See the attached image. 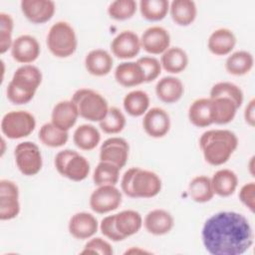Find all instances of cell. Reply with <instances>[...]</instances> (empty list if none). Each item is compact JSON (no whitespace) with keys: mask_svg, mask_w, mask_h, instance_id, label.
<instances>
[{"mask_svg":"<svg viewBox=\"0 0 255 255\" xmlns=\"http://www.w3.org/2000/svg\"><path fill=\"white\" fill-rule=\"evenodd\" d=\"M14 156L18 169L24 175H36L42 168L43 159L40 148L32 141L18 143L14 149Z\"/></svg>","mask_w":255,"mask_h":255,"instance_id":"cell-9","label":"cell"},{"mask_svg":"<svg viewBox=\"0 0 255 255\" xmlns=\"http://www.w3.org/2000/svg\"><path fill=\"white\" fill-rule=\"evenodd\" d=\"M136 62L139 64L144 73L145 83H149L156 80L161 73L162 68L160 62L154 57L144 56L139 58Z\"/></svg>","mask_w":255,"mask_h":255,"instance_id":"cell-42","label":"cell"},{"mask_svg":"<svg viewBox=\"0 0 255 255\" xmlns=\"http://www.w3.org/2000/svg\"><path fill=\"white\" fill-rule=\"evenodd\" d=\"M40 52L39 42L31 35H21L17 37L13 41L11 47L12 58L16 62L24 65L35 62L38 59Z\"/></svg>","mask_w":255,"mask_h":255,"instance_id":"cell-14","label":"cell"},{"mask_svg":"<svg viewBox=\"0 0 255 255\" xmlns=\"http://www.w3.org/2000/svg\"><path fill=\"white\" fill-rule=\"evenodd\" d=\"M14 22L12 17L4 12L0 13V53L4 54L9 49H11L13 44L12 34H13Z\"/></svg>","mask_w":255,"mask_h":255,"instance_id":"cell-41","label":"cell"},{"mask_svg":"<svg viewBox=\"0 0 255 255\" xmlns=\"http://www.w3.org/2000/svg\"><path fill=\"white\" fill-rule=\"evenodd\" d=\"M36 128L34 116L27 111L8 112L1 121V130L11 139H18L30 135Z\"/></svg>","mask_w":255,"mask_h":255,"instance_id":"cell-8","label":"cell"},{"mask_svg":"<svg viewBox=\"0 0 255 255\" xmlns=\"http://www.w3.org/2000/svg\"><path fill=\"white\" fill-rule=\"evenodd\" d=\"M129 152V145L123 137H110L100 147V160L111 162L122 168L126 165Z\"/></svg>","mask_w":255,"mask_h":255,"instance_id":"cell-12","label":"cell"},{"mask_svg":"<svg viewBox=\"0 0 255 255\" xmlns=\"http://www.w3.org/2000/svg\"><path fill=\"white\" fill-rule=\"evenodd\" d=\"M237 145V135L228 129H209L199 138V147L205 161L214 166L227 162Z\"/></svg>","mask_w":255,"mask_h":255,"instance_id":"cell-2","label":"cell"},{"mask_svg":"<svg viewBox=\"0 0 255 255\" xmlns=\"http://www.w3.org/2000/svg\"><path fill=\"white\" fill-rule=\"evenodd\" d=\"M201 238L206 251L212 255H241L252 246L254 234L243 214L220 211L204 222Z\"/></svg>","mask_w":255,"mask_h":255,"instance_id":"cell-1","label":"cell"},{"mask_svg":"<svg viewBox=\"0 0 255 255\" xmlns=\"http://www.w3.org/2000/svg\"><path fill=\"white\" fill-rule=\"evenodd\" d=\"M239 199L242 204L251 212L255 209V183L253 181L245 183L239 191Z\"/></svg>","mask_w":255,"mask_h":255,"instance_id":"cell-45","label":"cell"},{"mask_svg":"<svg viewBox=\"0 0 255 255\" xmlns=\"http://www.w3.org/2000/svg\"><path fill=\"white\" fill-rule=\"evenodd\" d=\"M40 141L49 147H60L67 143L69 132L57 128L52 123L44 124L38 133Z\"/></svg>","mask_w":255,"mask_h":255,"instance_id":"cell-35","label":"cell"},{"mask_svg":"<svg viewBox=\"0 0 255 255\" xmlns=\"http://www.w3.org/2000/svg\"><path fill=\"white\" fill-rule=\"evenodd\" d=\"M120 170L121 168L117 165L108 162V161H101L98 163L94 170L93 180L94 183L98 186L100 185H116L119 181L120 177Z\"/></svg>","mask_w":255,"mask_h":255,"instance_id":"cell-37","label":"cell"},{"mask_svg":"<svg viewBox=\"0 0 255 255\" xmlns=\"http://www.w3.org/2000/svg\"><path fill=\"white\" fill-rule=\"evenodd\" d=\"M114 60L112 55L103 49L90 51L85 58V67L89 74L96 77H103L113 69Z\"/></svg>","mask_w":255,"mask_h":255,"instance_id":"cell-20","label":"cell"},{"mask_svg":"<svg viewBox=\"0 0 255 255\" xmlns=\"http://www.w3.org/2000/svg\"><path fill=\"white\" fill-rule=\"evenodd\" d=\"M116 81L125 88H130L145 83L144 73L137 62H123L115 70Z\"/></svg>","mask_w":255,"mask_h":255,"instance_id":"cell-23","label":"cell"},{"mask_svg":"<svg viewBox=\"0 0 255 255\" xmlns=\"http://www.w3.org/2000/svg\"><path fill=\"white\" fill-rule=\"evenodd\" d=\"M254 64L251 53L247 51H236L232 53L225 61L226 71L233 76H243L248 74Z\"/></svg>","mask_w":255,"mask_h":255,"instance_id":"cell-32","label":"cell"},{"mask_svg":"<svg viewBox=\"0 0 255 255\" xmlns=\"http://www.w3.org/2000/svg\"><path fill=\"white\" fill-rule=\"evenodd\" d=\"M137 4L134 0H117L108 7V14L117 21L130 19L136 12Z\"/></svg>","mask_w":255,"mask_h":255,"instance_id":"cell-40","label":"cell"},{"mask_svg":"<svg viewBox=\"0 0 255 255\" xmlns=\"http://www.w3.org/2000/svg\"><path fill=\"white\" fill-rule=\"evenodd\" d=\"M141 48L152 55L163 54L170 45V35L166 29L160 26H151L141 35Z\"/></svg>","mask_w":255,"mask_h":255,"instance_id":"cell-16","label":"cell"},{"mask_svg":"<svg viewBox=\"0 0 255 255\" xmlns=\"http://www.w3.org/2000/svg\"><path fill=\"white\" fill-rule=\"evenodd\" d=\"M253 159H254V157H252L251 160H250V172H251L252 175H253V171H252V168H253ZM253 176H254V175H253Z\"/></svg>","mask_w":255,"mask_h":255,"instance_id":"cell-47","label":"cell"},{"mask_svg":"<svg viewBox=\"0 0 255 255\" xmlns=\"http://www.w3.org/2000/svg\"><path fill=\"white\" fill-rule=\"evenodd\" d=\"M100 140L101 133L99 129L89 124L79 126L73 134L75 145L82 150H93L100 143Z\"/></svg>","mask_w":255,"mask_h":255,"instance_id":"cell-31","label":"cell"},{"mask_svg":"<svg viewBox=\"0 0 255 255\" xmlns=\"http://www.w3.org/2000/svg\"><path fill=\"white\" fill-rule=\"evenodd\" d=\"M209 98H227L231 100L238 108L243 104V92L242 90L235 84L230 82H219L212 86Z\"/></svg>","mask_w":255,"mask_h":255,"instance_id":"cell-38","label":"cell"},{"mask_svg":"<svg viewBox=\"0 0 255 255\" xmlns=\"http://www.w3.org/2000/svg\"><path fill=\"white\" fill-rule=\"evenodd\" d=\"M139 11L145 20L157 22L167 15L169 2L167 0H141L139 1Z\"/></svg>","mask_w":255,"mask_h":255,"instance_id":"cell-36","label":"cell"},{"mask_svg":"<svg viewBox=\"0 0 255 255\" xmlns=\"http://www.w3.org/2000/svg\"><path fill=\"white\" fill-rule=\"evenodd\" d=\"M115 222L118 231L126 239L137 233L142 226L141 215L135 210H123L115 214Z\"/></svg>","mask_w":255,"mask_h":255,"instance_id":"cell-28","label":"cell"},{"mask_svg":"<svg viewBox=\"0 0 255 255\" xmlns=\"http://www.w3.org/2000/svg\"><path fill=\"white\" fill-rule=\"evenodd\" d=\"M101 129L108 134L121 132L126 127V117L122 111L116 107L109 108L105 118L99 122Z\"/></svg>","mask_w":255,"mask_h":255,"instance_id":"cell-39","label":"cell"},{"mask_svg":"<svg viewBox=\"0 0 255 255\" xmlns=\"http://www.w3.org/2000/svg\"><path fill=\"white\" fill-rule=\"evenodd\" d=\"M123 106L125 111L131 117H140L144 115L149 107L148 95L141 91L135 90L128 93L124 100Z\"/></svg>","mask_w":255,"mask_h":255,"instance_id":"cell-33","label":"cell"},{"mask_svg":"<svg viewBox=\"0 0 255 255\" xmlns=\"http://www.w3.org/2000/svg\"><path fill=\"white\" fill-rule=\"evenodd\" d=\"M71 101L76 105L79 116L90 122H101L109 111L107 100L91 89H79Z\"/></svg>","mask_w":255,"mask_h":255,"instance_id":"cell-5","label":"cell"},{"mask_svg":"<svg viewBox=\"0 0 255 255\" xmlns=\"http://www.w3.org/2000/svg\"><path fill=\"white\" fill-rule=\"evenodd\" d=\"M46 42L49 51L57 58L72 56L78 46L74 28L65 21L56 22L51 26Z\"/></svg>","mask_w":255,"mask_h":255,"instance_id":"cell-6","label":"cell"},{"mask_svg":"<svg viewBox=\"0 0 255 255\" xmlns=\"http://www.w3.org/2000/svg\"><path fill=\"white\" fill-rule=\"evenodd\" d=\"M140 39L129 30L119 33L111 43V50L114 56L122 60L132 59L140 51Z\"/></svg>","mask_w":255,"mask_h":255,"instance_id":"cell-13","label":"cell"},{"mask_svg":"<svg viewBox=\"0 0 255 255\" xmlns=\"http://www.w3.org/2000/svg\"><path fill=\"white\" fill-rule=\"evenodd\" d=\"M20 212L18 185L9 179L0 180V219L10 220Z\"/></svg>","mask_w":255,"mask_h":255,"instance_id":"cell-11","label":"cell"},{"mask_svg":"<svg viewBox=\"0 0 255 255\" xmlns=\"http://www.w3.org/2000/svg\"><path fill=\"white\" fill-rule=\"evenodd\" d=\"M169 13L172 21L179 26H188L196 18L197 8L191 0H173L169 4Z\"/></svg>","mask_w":255,"mask_h":255,"instance_id":"cell-26","label":"cell"},{"mask_svg":"<svg viewBox=\"0 0 255 255\" xmlns=\"http://www.w3.org/2000/svg\"><path fill=\"white\" fill-rule=\"evenodd\" d=\"M184 93L182 82L172 76L163 77L155 85V94L157 98L165 104H173L181 99Z\"/></svg>","mask_w":255,"mask_h":255,"instance_id":"cell-24","label":"cell"},{"mask_svg":"<svg viewBox=\"0 0 255 255\" xmlns=\"http://www.w3.org/2000/svg\"><path fill=\"white\" fill-rule=\"evenodd\" d=\"M55 167L64 177L72 181H82L90 173V162L88 159L73 149H64L55 156Z\"/></svg>","mask_w":255,"mask_h":255,"instance_id":"cell-7","label":"cell"},{"mask_svg":"<svg viewBox=\"0 0 255 255\" xmlns=\"http://www.w3.org/2000/svg\"><path fill=\"white\" fill-rule=\"evenodd\" d=\"M143 225L148 233L160 236L167 234L173 228L174 219L164 209H153L145 215Z\"/></svg>","mask_w":255,"mask_h":255,"instance_id":"cell-21","label":"cell"},{"mask_svg":"<svg viewBox=\"0 0 255 255\" xmlns=\"http://www.w3.org/2000/svg\"><path fill=\"white\" fill-rule=\"evenodd\" d=\"M160 65L167 73L179 74L186 69L188 65V56L181 48L171 47L161 54Z\"/></svg>","mask_w":255,"mask_h":255,"instance_id":"cell-30","label":"cell"},{"mask_svg":"<svg viewBox=\"0 0 255 255\" xmlns=\"http://www.w3.org/2000/svg\"><path fill=\"white\" fill-rule=\"evenodd\" d=\"M100 229L104 236H106L108 239L114 242L123 241L125 239L124 236L118 231L116 227L115 214L104 217L100 223Z\"/></svg>","mask_w":255,"mask_h":255,"instance_id":"cell-44","label":"cell"},{"mask_svg":"<svg viewBox=\"0 0 255 255\" xmlns=\"http://www.w3.org/2000/svg\"><path fill=\"white\" fill-rule=\"evenodd\" d=\"M210 179L214 194L220 197L232 195L238 186V177L231 169H219Z\"/></svg>","mask_w":255,"mask_h":255,"instance_id":"cell-25","label":"cell"},{"mask_svg":"<svg viewBox=\"0 0 255 255\" xmlns=\"http://www.w3.org/2000/svg\"><path fill=\"white\" fill-rule=\"evenodd\" d=\"M161 179L150 170L130 167L121 180L122 191L130 198H151L161 190Z\"/></svg>","mask_w":255,"mask_h":255,"instance_id":"cell-4","label":"cell"},{"mask_svg":"<svg viewBox=\"0 0 255 255\" xmlns=\"http://www.w3.org/2000/svg\"><path fill=\"white\" fill-rule=\"evenodd\" d=\"M211 102V113L213 124L226 125L233 121L239 109L227 98H209Z\"/></svg>","mask_w":255,"mask_h":255,"instance_id":"cell-29","label":"cell"},{"mask_svg":"<svg viewBox=\"0 0 255 255\" xmlns=\"http://www.w3.org/2000/svg\"><path fill=\"white\" fill-rule=\"evenodd\" d=\"M188 194L193 201L198 203L210 201L214 196L211 179L206 175L193 177L188 184Z\"/></svg>","mask_w":255,"mask_h":255,"instance_id":"cell-34","label":"cell"},{"mask_svg":"<svg viewBox=\"0 0 255 255\" xmlns=\"http://www.w3.org/2000/svg\"><path fill=\"white\" fill-rule=\"evenodd\" d=\"M99 223L97 218L89 212H77L69 221L68 229L70 234L78 239L85 240L93 237L98 231Z\"/></svg>","mask_w":255,"mask_h":255,"instance_id":"cell-18","label":"cell"},{"mask_svg":"<svg viewBox=\"0 0 255 255\" xmlns=\"http://www.w3.org/2000/svg\"><path fill=\"white\" fill-rule=\"evenodd\" d=\"M244 120L250 126L254 127L255 125V100L252 99L246 106L244 110Z\"/></svg>","mask_w":255,"mask_h":255,"instance_id":"cell-46","label":"cell"},{"mask_svg":"<svg viewBox=\"0 0 255 255\" xmlns=\"http://www.w3.org/2000/svg\"><path fill=\"white\" fill-rule=\"evenodd\" d=\"M122 199V192L115 185L106 184L98 186L92 192L89 204L94 212L105 214L120 207Z\"/></svg>","mask_w":255,"mask_h":255,"instance_id":"cell-10","label":"cell"},{"mask_svg":"<svg viewBox=\"0 0 255 255\" xmlns=\"http://www.w3.org/2000/svg\"><path fill=\"white\" fill-rule=\"evenodd\" d=\"M79 113L76 105L70 101H61L57 103L51 114V123L57 128L68 131L77 123Z\"/></svg>","mask_w":255,"mask_h":255,"instance_id":"cell-19","label":"cell"},{"mask_svg":"<svg viewBox=\"0 0 255 255\" xmlns=\"http://www.w3.org/2000/svg\"><path fill=\"white\" fill-rule=\"evenodd\" d=\"M114 253L112 245L101 237L92 238L88 241L81 254H102V255H112Z\"/></svg>","mask_w":255,"mask_h":255,"instance_id":"cell-43","label":"cell"},{"mask_svg":"<svg viewBox=\"0 0 255 255\" xmlns=\"http://www.w3.org/2000/svg\"><path fill=\"white\" fill-rule=\"evenodd\" d=\"M236 45L234 33L227 28L213 31L207 41L208 50L215 56H226L232 52Z\"/></svg>","mask_w":255,"mask_h":255,"instance_id":"cell-22","label":"cell"},{"mask_svg":"<svg viewBox=\"0 0 255 255\" xmlns=\"http://www.w3.org/2000/svg\"><path fill=\"white\" fill-rule=\"evenodd\" d=\"M20 6L24 16L34 24L50 21L56 10V4L51 0H22Z\"/></svg>","mask_w":255,"mask_h":255,"instance_id":"cell-15","label":"cell"},{"mask_svg":"<svg viewBox=\"0 0 255 255\" xmlns=\"http://www.w3.org/2000/svg\"><path fill=\"white\" fill-rule=\"evenodd\" d=\"M41 83L42 73L40 69L30 64L23 65L15 71L8 84L7 99L14 105H25L34 98Z\"/></svg>","mask_w":255,"mask_h":255,"instance_id":"cell-3","label":"cell"},{"mask_svg":"<svg viewBox=\"0 0 255 255\" xmlns=\"http://www.w3.org/2000/svg\"><path fill=\"white\" fill-rule=\"evenodd\" d=\"M188 120L197 128H207L213 124L209 98L195 100L188 109Z\"/></svg>","mask_w":255,"mask_h":255,"instance_id":"cell-27","label":"cell"},{"mask_svg":"<svg viewBox=\"0 0 255 255\" xmlns=\"http://www.w3.org/2000/svg\"><path fill=\"white\" fill-rule=\"evenodd\" d=\"M142 128L151 137L164 136L170 128V118L167 112L161 108H151L143 116Z\"/></svg>","mask_w":255,"mask_h":255,"instance_id":"cell-17","label":"cell"}]
</instances>
